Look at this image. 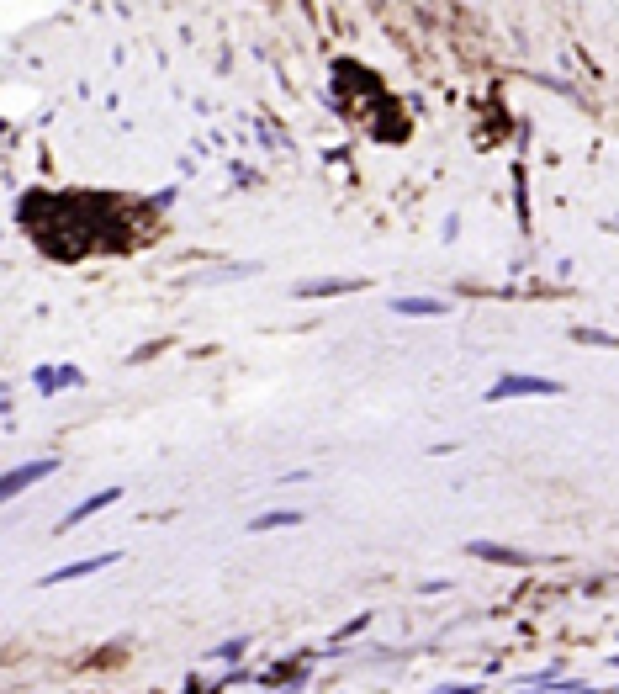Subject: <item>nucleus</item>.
<instances>
[{
	"label": "nucleus",
	"mask_w": 619,
	"mask_h": 694,
	"mask_svg": "<svg viewBox=\"0 0 619 694\" xmlns=\"http://www.w3.org/2000/svg\"><path fill=\"white\" fill-rule=\"evenodd\" d=\"M503 392H556V382H540V377H508L493 387V398H503Z\"/></svg>",
	"instance_id": "1"
},
{
	"label": "nucleus",
	"mask_w": 619,
	"mask_h": 694,
	"mask_svg": "<svg viewBox=\"0 0 619 694\" xmlns=\"http://www.w3.org/2000/svg\"><path fill=\"white\" fill-rule=\"evenodd\" d=\"M42 472H53V461H37V466H21V472H11V483H6V493H21V488L32 483V477H42Z\"/></svg>",
	"instance_id": "2"
},
{
	"label": "nucleus",
	"mask_w": 619,
	"mask_h": 694,
	"mask_svg": "<svg viewBox=\"0 0 619 694\" xmlns=\"http://www.w3.org/2000/svg\"><path fill=\"white\" fill-rule=\"evenodd\" d=\"M397 313H440V302H429V297H423V302H413V297H402V302H397Z\"/></svg>",
	"instance_id": "3"
},
{
	"label": "nucleus",
	"mask_w": 619,
	"mask_h": 694,
	"mask_svg": "<svg viewBox=\"0 0 619 694\" xmlns=\"http://www.w3.org/2000/svg\"><path fill=\"white\" fill-rule=\"evenodd\" d=\"M275 525H296V514H265V519H254L249 530H275Z\"/></svg>",
	"instance_id": "4"
}]
</instances>
